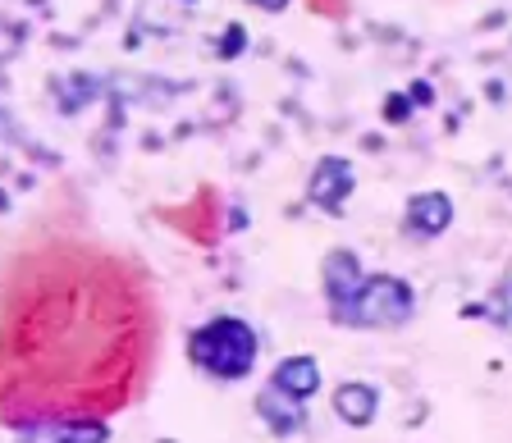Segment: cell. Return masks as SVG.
<instances>
[{"label":"cell","instance_id":"obj_1","mask_svg":"<svg viewBox=\"0 0 512 443\" xmlns=\"http://www.w3.org/2000/svg\"><path fill=\"white\" fill-rule=\"evenodd\" d=\"M261 357V334L238 316H211L188 334V361L202 370L206 380L238 384L256 370Z\"/></svg>","mask_w":512,"mask_h":443},{"label":"cell","instance_id":"obj_2","mask_svg":"<svg viewBox=\"0 0 512 443\" xmlns=\"http://www.w3.org/2000/svg\"><path fill=\"white\" fill-rule=\"evenodd\" d=\"M416 316V288L398 275H366L334 325L348 329H398Z\"/></svg>","mask_w":512,"mask_h":443},{"label":"cell","instance_id":"obj_3","mask_svg":"<svg viewBox=\"0 0 512 443\" xmlns=\"http://www.w3.org/2000/svg\"><path fill=\"white\" fill-rule=\"evenodd\" d=\"M19 443H110V425L101 416L42 412L19 425Z\"/></svg>","mask_w":512,"mask_h":443},{"label":"cell","instance_id":"obj_4","mask_svg":"<svg viewBox=\"0 0 512 443\" xmlns=\"http://www.w3.org/2000/svg\"><path fill=\"white\" fill-rule=\"evenodd\" d=\"M352 188H357V174H352L348 160H343V156H325V160H316V169H311L307 201H311V206H320V211L339 215L343 206H348Z\"/></svg>","mask_w":512,"mask_h":443},{"label":"cell","instance_id":"obj_5","mask_svg":"<svg viewBox=\"0 0 512 443\" xmlns=\"http://www.w3.org/2000/svg\"><path fill=\"white\" fill-rule=\"evenodd\" d=\"M320 279H325V306H330V320H334L343 306L352 302V293L362 288L366 270H362V261H357L348 247H339V252L325 256V265H320Z\"/></svg>","mask_w":512,"mask_h":443},{"label":"cell","instance_id":"obj_6","mask_svg":"<svg viewBox=\"0 0 512 443\" xmlns=\"http://www.w3.org/2000/svg\"><path fill=\"white\" fill-rule=\"evenodd\" d=\"M256 416H261V425H266L275 439H293V434L307 425V407H302V398L275 389V384H266V389L256 393Z\"/></svg>","mask_w":512,"mask_h":443},{"label":"cell","instance_id":"obj_7","mask_svg":"<svg viewBox=\"0 0 512 443\" xmlns=\"http://www.w3.org/2000/svg\"><path fill=\"white\" fill-rule=\"evenodd\" d=\"M403 224L412 238H439V233H448V224H453L448 192H416V197H407Z\"/></svg>","mask_w":512,"mask_h":443},{"label":"cell","instance_id":"obj_8","mask_svg":"<svg viewBox=\"0 0 512 443\" xmlns=\"http://www.w3.org/2000/svg\"><path fill=\"white\" fill-rule=\"evenodd\" d=\"M330 407H334V416H339L343 425L366 430V425H375V416H380V389L366 384V380H348V384H339V389L330 393Z\"/></svg>","mask_w":512,"mask_h":443},{"label":"cell","instance_id":"obj_9","mask_svg":"<svg viewBox=\"0 0 512 443\" xmlns=\"http://www.w3.org/2000/svg\"><path fill=\"white\" fill-rule=\"evenodd\" d=\"M270 384L307 402L311 393L320 389V361H316V357H307V352H302V357H284L275 370H270Z\"/></svg>","mask_w":512,"mask_h":443},{"label":"cell","instance_id":"obj_10","mask_svg":"<svg viewBox=\"0 0 512 443\" xmlns=\"http://www.w3.org/2000/svg\"><path fill=\"white\" fill-rule=\"evenodd\" d=\"M252 5H256V10H266V14H279L288 0H252Z\"/></svg>","mask_w":512,"mask_h":443},{"label":"cell","instance_id":"obj_11","mask_svg":"<svg viewBox=\"0 0 512 443\" xmlns=\"http://www.w3.org/2000/svg\"><path fill=\"white\" fill-rule=\"evenodd\" d=\"M160 443H174V439H160Z\"/></svg>","mask_w":512,"mask_h":443}]
</instances>
